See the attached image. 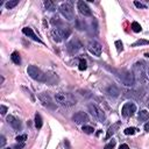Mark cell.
<instances>
[{
  "label": "cell",
  "mask_w": 149,
  "mask_h": 149,
  "mask_svg": "<svg viewBox=\"0 0 149 149\" xmlns=\"http://www.w3.org/2000/svg\"><path fill=\"white\" fill-rule=\"evenodd\" d=\"M144 130H146V132H149V122H147V123L144 125Z\"/></svg>",
  "instance_id": "d590c367"
},
{
  "label": "cell",
  "mask_w": 149,
  "mask_h": 149,
  "mask_svg": "<svg viewBox=\"0 0 149 149\" xmlns=\"http://www.w3.org/2000/svg\"><path fill=\"white\" fill-rule=\"evenodd\" d=\"M6 121L8 122V125L12 127V128H14L15 130H20L21 129V121L17 119V118H15L14 115H8L7 118H6Z\"/></svg>",
  "instance_id": "7c38bea8"
},
{
  "label": "cell",
  "mask_w": 149,
  "mask_h": 149,
  "mask_svg": "<svg viewBox=\"0 0 149 149\" xmlns=\"http://www.w3.org/2000/svg\"><path fill=\"white\" fill-rule=\"evenodd\" d=\"M6 149H9V148H6Z\"/></svg>",
  "instance_id": "ab89813d"
},
{
  "label": "cell",
  "mask_w": 149,
  "mask_h": 149,
  "mask_svg": "<svg viewBox=\"0 0 149 149\" xmlns=\"http://www.w3.org/2000/svg\"><path fill=\"white\" fill-rule=\"evenodd\" d=\"M80 47H81V44L79 43L78 40H72V41L68 44V50H69L70 54H74V52H77V51L80 49Z\"/></svg>",
  "instance_id": "9a60e30c"
},
{
  "label": "cell",
  "mask_w": 149,
  "mask_h": 149,
  "mask_svg": "<svg viewBox=\"0 0 149 149\" xmlns=\"http://www.w3.org/2000/svg\"><path fill=\"white\" fill-rule=\"evenodd\" d=\"M83 132L86 133V134H92L94 132V129L91 126H83Z\"/></svg>",
  "instance_id": "484cf974"
},
{
  "label": "cell",
  "mask_w": 149,
  "mask_h": 149,
  "mask_svg": "<svg viewBox=\"0 0 149 149\" xmlns=\"http://www.w3.org/2000/svg\"><path fill=\"white\" fill-rule=\"evenodd\" d=\"M115 47H116V50H118L119 52L122 51V49H123V44H122V42H121L120 40L115 41Z\"/></svg>",
  "instance_id": "f1b7e54d"
},
{
  "label": "cell",
  "mask_w": 149,
  "mask_h": 149,
  "mask_svg": "<svg viewBox=\"0 0 149 149\" xmlns=\"http://www.w3.org/2000/svg\"><path fill=\"white\" fill-rule=\"evenodd\" d=\"M44 6H45V8H47L48 10H50V12H54V10L57 9V6H56L52 1H50V0H45V1H44Z\"/></svg>",
  "instance_id": "d6986e66"
},
{
  "label": "cell",
  "mask_w": 149,
  "mask_h": 149,
  "mask_svg": "<svg viewBox=\"0 0 149 149\" xmlns=\"http://www.w3.org/2000/svg\"><path fill=\"white\" fill-rule=\"evenodd\" d=\"M132 29H133V31H135V33H140V31L142 30V28H141L140 23H139V22H136V21L132 22Z\"/></svg>",
  "instance_id": "603a6c76"
},
{
  "label": "cell",
  "mask_w": 149,
  "mask_h": 149,
  "mask_svg": "<svg viewBox=\"0 0 149 149\" xmlns=\"http://www.w3.org/2000/svg\"><path fill=\"white\" fill-rule=\"evenodd\" d=\"M23 147H24V142H21V143H19V144H16L14 148H15V149H22Z\"/></svg>",
  "instance_id": "836d02e7"
},
{
  "label": "cell",
  "mask_w": 149,
  "mask_h": 149,
  "mask_svg": "<svg viewBox=\"0 0 149 149\" xmlns=\"http://www.w3.org/2000/svg\"><path fill=\"white\" fill-rule=\"evenodd\" d=\"M19 143H21V142H24L26 140H27V135L26 134H23V135H19V136H16V139H15Z\"/></svg>",
  "instance_id": "f546056e"
},
{
  "label": "cell",
  "mask_w": 149,
  "mask_h": 149,
  "mask_svg": "<svg viewBox=\"0 0 149 149\" xmlns=\"http://www.w3.org/2000/svg\"><path fill=\"white\" fill-rule=\"evenodd\" d=\"M120 78H121V81L126 85V86H133L134 83H135V77H134V73L130 72V71H122L121 74H120Z\"/></svg>",
  "instance_id": "52a82bcc"
},
{
  "label": "cell",
  "mask_w": 149,
  "mask_h": 149,
  "mask_svg": "<svg viewBox=\"0 0 149 149\" xmlns=\"http://www.w3.org/2000/svg\"><path fill=\"white\" fill-rule=\"evenodd\" d=\"M42 126H43V121H42V118H41V115L40 114H35V127L37 128V129H40V128H42Z\"/></svg>",
  "instance_id": "ffe728a7"
},
{
  "label": "cell",
  "mask_w": 149,
  "mask_h": 149,
  "mask_svg": "<svg viewBox=\"0 0 149 149\" xmlns=\"http://www.w3.org/2000/svg\"><path fill=\"white\" fill-rule=\"evenodd\" d=\"M27 73L29 74L30 78L38 80V81H45L47 80V74H44L37 66L35 65H29L27 68Z\"/></svg>",
  "instance_id": "7a4b0ae2"
},
{
  "label": "cell",
  "mask_w": 149,
  "mask_h": 149,
  "mask_svg": "<svg viewBox=\"0 0 149 149\" xmlns=\"http://www.w3.org/2000/svg\"><path fill=\"white\" fill-rule=\"evenodd\" d=\"M87 108H88V111H90V113L95 118V119H98L99 121H105V119H106V115H105V112L101 109V108H99L97 105H94V104H90L88 106H87Z\"/></svg>",
  "instance_id": "5b68a950"
},
{
  "label": "cell",
  "mask_w": 149,
  "mask_h": 149,
  "mask_svg": "<svg viewBox=\"0 0 149 149\" xmlns=\"http://www.w3.org/2000/svg\"><path fill=\"white\" fill-rule=\"evenodd\" d=\"M144 56H146V57H148V58H149V52H147V54H144Z\"/></svg>",
  "instance_id": "8d00e7d4"
},
{
  "label": "cell",
  "mask_w": 149,
  "mask_h": 149,
  "mask_svg": "<svg viewBox=\"0 0 149 149\" xmlns=\"http://www.w3.org/2000/svg\"><path fill=\"white\" fill-rule=\"evenodd\" d=\"M136 132H137V129H136L135 127H128V128H126V129L123 130V133H125L126 135H134Z\"/></svg>",
  "instance_id": "cb8c5ba5"
},
{
  "label": "cell",
  "mask_w": 149,
  "mask_h": 149,
  "mask_svg": "<svg viewBox=\"0 0 149 149\" xmlns=\"http://www.w3.org/2000/svg\"><path fill=\"white\" fill-rule=\"evenodd\" d=\"M10 59H12V62H13L14 64L20 65V63H21V57H20V54H19L17 51H13V52H12Z\"/></svg>",
  "instance_id": "e0dca14e"
},
{
  "label": "cell",
  "mask_w": 149,
  "mask_h": 149,
  "mask_svg": "<svg viewBox=\"0 0 149 149\" xmlns=\"http://www.w3.org/2000/svg\"><path fill=\"white\" fill-rule=\"evenodd\" d=\"M55 100L56 102L63 106H72L76 104V98L70 93H63V92L55 93Z\"/></svg>",
  "instance_id": "6da1fadb"
},
{
  "label": "cell",
  "mask_w": 149,
  "mask_h": 149,
  "mask_svg": "<svg viewBox=\"0 0 149 149\" xmlns=\"http://www.w3.org/2000/svg\"><path fill=\"white\" fill-rule=\"evenodd\" d=\"M0 140H1V141H0V147L2 148V147L5 146V143H6V139H5L3 135H1V136H0Z\"/></svg>",
  "instance_id": "d6a6232c"
},
{
  "label": "cell",
  "mask_w": 149,
  "mask_h": 149,
  "mask_svg": "<svg viewBox=\"0 0 149 149\" xmlns=\"http://www.w3.org/2000/svg\"><path fill=\"white\" fill-rule=\"evenodd\" d=\"M120 125H121V121H118V122H115V123H113L109 128H108V130H107V134H106V136H105V140H108V139H111L115 133H116V130L119 129V127H120Z\"/></svg>",
  "instance_id": "2e32d148"
},
{
  "label": "cell",
  "mask_w": 149,
  "mask_h": 149,
  "mask_svg": "<svg viewBox=\"0 0 149 149\" xmlns=\"http://www.w3.org/2000/svg\"><path fill=\"white\" fill-rule=\"evenodd\" d=\"M114 147H115V140L112 139V141H109V142L104 147V149H114Z\"/></svg>",
  "instance_id": "4316f807"
},
{
  "label": "cell",
  "mask_w": 149,
  "mask_h": 149,
  "mask_svg": "<svg viewBox=\"0 0 149 149\" xmlns=\"http://www.w3.org/2000/svg\"><path fill=\"white\" fill-rule=\"evenodd\" d=\"M59 12H61V14H62L66 20H69V21H71V20L74 19L73 8H72V6H71L69 2L62 3V5L59 6Z\"/></svg>",
  "instance_id": "277c9868"
},
{
  "label": "cell",
  "mask_w": 149,
  "mask_h": 149,
  "mask_svg": "<svg viewBox=\"0 0 149 149\" xmlns=\"http://www.w3.org/2000/svg\"><path fill=\"white\" fill-rule=\"evenodd\" d=\"M17 3H19V0H12V1H7V2L5 3V6H6L7 9H12V8H14Z\"/></svg>",
  "instance_id": "7402d4cb"
},
{
  "label": "cell",
  "mask_w": 149,
  "mask_h": 149,
  "mask_svg": "<svg viewBox=\"0 0 149 149\" xmlns=\"http://www.w3.org/2000/svg\"><path fill=\"white\" fill-rule=\"evenodd\" d=\"M38 99H40V101L42 102V105L44 106V107H47V108H51V109H55L56 108V106H55V102L52 101V99H51V97L48 94V93H40L38 94Z\"/></svg>",
  "instance_id": "ba28073f"
},
{
  "label": "cell",
  "mask_w": 149,
  "mask_h": 149,
  "mask_svg": "<svg viewBox=\"0 0 149 149\" xmlns=\"http://www.w3.org/2000/svg\"><path fill=\"white\" fill-rule=\"evenodd\" d=\"M71 31L70 29H64V28H55L52 30V37L56 42H61L70 36Z\"/></svg>",
  "instance_id": "3957f363"
},
{
  "label": "cell",
  "mask_w": 149,
  "mask_h": 149,
  "mask_svg": "<svg viewBox=\"0 0 149 149\" xmlns=\"http://www.w3.org/2000/svg\"><path fill=\"white\" fill-rule=\"evenodd\" d=\"M22 33H23L26 36L30 37L31 40H34V41H36V42H38V43H43V42L38 38V36L34 33V30H33L30 27H24V28H22Z\"/></svg>",
  "instance_id": "4fadbf2b"
},
{
  "label": "cell",
  "mask_w": 149,
  "mask_h": 149,
  "mask_svg": "<svg viewBox=\"0 0 149 149\" xmlns=\"http://www.w3.org/2000/svg\"><path fill=\"white\" fill-rule=\"evenodd\" d=\"M87 49L94 56H100L101 55V50H102L101 49V44L98 43L97 41H90L88 44H87Z\"/></svg>",
  "instance_id": "9c48e42d"
},
{
  "label": "cell",
  "mask_w": 149,
  "mask_h": 149,
  "mask_svg": "<svg viewBox=\"0 0 149 149\" xmlns=\"http://www.w3.org/2000/svg\"><path fill=\"white\" fill-rule=\"evenodd\" d=\"M148 107H149V101H148Z\"/></svg>",
  "instance_id": "f35d334b"
},
{
  "label": "cell",
  "mask_w": 149,
  "mask_h": 149,
  "mask_svg": "<svg viewBox=\"0 0 149 149\" xmlns=\"http://www.w3.org/2000/svg\"><path fill=\"white\" fill-rule=\"evenodd\" d=\"M72 120H73L76 123L80 125V123L87 122V121H88V116H87V114H86L85 112H77V113H74V114L72 115Z\"/></svg>",
  "instance_id": "8fae6325"
},
{
  "label": "cell",
  "mask_w": 149,
  "mask_h": 149,
  "mask_svg": "<svg viewBox=\"0 0 149 149\" xmlns=\"http://www.w3.org/2000/svg\"><path fill=\"white\" fill-rule=\"evenodd\" d=\"M86 61L85 59H80L79 61V70L80 71H84V70H86Z\"/></svg>",
  "instance_id": "83f0119b"
},
{
  "label": "cell",
  "mask_w": 149,
  "mask_h": 149,
  "mask_svg": "<svg viewBox=\"0 0 149 149\" xmlns=\"http://www.w3.org/2000/svg\"><path fill=\"white\" fill-rule=\"evenodd\" d=\"M148 76H149V68H148Z\"/></svg>",
  "instance_id": "74e56055"
},
{
  "label": "cell",
  "mask_w": 149,
  "mask_h": 149,
  "mask_svg": "<svg viewBox=\"0 0 149 149\" xmlns=\"http://www.w3.org/2000/svg\"><path fill=\"white\" fill-rule=\"evenodd\" d=\"M105 93H106L107 95L112 97V98H116V97H119V94H120V90H119L115 85H108V86L105 88Z\"/></svg>",
  "instance_id": "5bb4252c"
},
{
  "label": "cell",
  "mask_w": 149,
  "mask_h": 149,
  "mask_svg": "<svg viewBox=\"0 0 149 149\" xmlns=\"http://www.w3.org/2000/svg\"><path fill=\"white\" fill-rule=\"evenodd\" d=\"M119 149H129V147H128V144L123 143V144H121V146L119 147Z\"/></svg>",
  "instance_id": "e575fe53"
},
{
  "label": "cell",
  "mask_w": 149,
  "mask_h": 149,
  "mask_svg": "<svg viewBox=\"0 0 149 149\" xmlns=\"http://www.w3.org/2000/svg\"><path fill=\"white\" fill-rule=\"evenodd\" d=\"M139 120L140 121H147V120H149V112L146 111V109L140 111V113H139Z\"/></svg>",
  "instance_id": "ac0fdd59"
},
{
  "label": "cell",
  "mask_w": 149,
  "mask_h": 149,
  "mask_svg": "<svg viewBox=\"0 0 149 149\" xmlns=\"http://www.w3.org/2000/svg\"><path fill=\"white\" fill-rule=\"evenodd\" d=\"M77 8H78V12H79L81 15H84V16H91V15H92V12H91L90 7H88L87 3H86L85 1H83V0H79V1L77 2Z\"/></svg>",
  "instance_id": "30bf717a"
},
{
  "label": "cell",
  "mask_w": 149,
  "mask_h": 149,
  "mask_svg": "<svg viewBox=\"0 0 149 149\" xmlns=\"http://www.w3.org/2000/svg\"><path fill=\"white\" fill-rule=\"evenodd\" d=\"M136 112V105L132 101H127L123 104L122 108H121V113L125 118H129L132 115H134V113Z\"/></svg>",
  "instance_id": "8992f818"
},
{
  "label": "cell",
  "mask_w": 149,
  "mask_h": 149,
  "mask_svg": "<svg viewBox=\"0 0 149 149\" xmlns=\"http://www.w3.org/2000/svg\"><path fill=\"white\" fill-rule=\"evenodd\" d=\"M21 88H22V90L26 92V94H27V95H29V98H30V100H31V101H35V98H34L33 93L30 92V90H28V88H27V87H24V86H22Z\"/></svg>",
  "instance_id": "d4e9b609"
},
{
  "label": "cell",
  "mask_w": 149,
  "mask_h": 149,
  "mask_svg": "<svg viewBox=\"0 0 149 149\" xmlns=\"http://www.w3.org/2000/svg\"><path fill=\"white\" fill-rule=\"evenodd\" d=\"M149 44V41L148 40H144V38H141V40H137L135 41L130 47H139V45H148Z\"/></svg>",
  "instance_id": "44dd1931"
},
{
  "label": "cell",
  "mask_w": 149,
  "mask_h": 149,
  "mask_svg": "<svg viewBox=\"0 0 149 149\" xmlns=\"http://www.w3.org/2000/svg\"><path fill=\"white\" fill-rule=\"evenodd\" d=\"M6 112H7V107H6L5 105H1V106H0V113H1L2 115H5Z\"/></svg>",
  "instance_id": "1f68e13d"
},
{
  "label": "cell",
  "mask_w": 149,
  "mask_h": 149,
  "mask_svg": "<svg viewBox=\"0 0 149 149\" xmlns=\"http://www.w3.org/2000/svg\"><path fill=\"white\" fill-rule=\"evenodd\" d=\"M134 5H135L137 8H142V9H146V8H147V6H146L144 3H142V2H140V1H134Z\"/></svg>",
  "instance_id": "4dcf8cb0"
}]
</instances>
